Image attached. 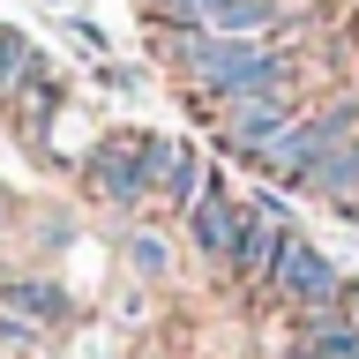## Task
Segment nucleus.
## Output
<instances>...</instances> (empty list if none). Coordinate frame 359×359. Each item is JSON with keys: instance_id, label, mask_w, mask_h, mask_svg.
<instances>
[{"instance_id": "6e6552de", "label": "nucleus", "mask_w": 359, "mask_h": 359, "mask_svg": "<svg viewBox=\"0 0 359 359\" xmlns=\"http://www.w3.org/2000/svg\"><path fill=\"white\" fill-rule=\"evenodd\" d=\"M142 180H150L157 202H172L180 217H187V202L202 195V150L187 135H150L142 128Z\"/></svg>"}, {"instance_id": "39448f33", "label": "nucleus", "mask_w": 359, "mask_h": 359, "mask_svg": "<svg viewBox=\"0 0 359 359\" xmlns=\"http://www.w3.org/2000/svg\"><path fill=\"white\" fill-rule=\"evenodd\" d=\"M269 292H277L285 307H330L337 292H344V277H337V262L292 224V240L277 247V262H269Z\"/></svg>"}, {"instance_id": "f8f14e48", "label": "nucleus", "mask_w": 359, "mask_h": 359, "mask_svg": "<svg viewBox=\"0 0 359 359\" xmlns=\"http://www.w3.org/2000/svg\"><path fill=\"white\" fill-rule=\"evenodd\" d=\"M38 53H30V38H22V30H8V22H0V105H8V97H15L22 83H30V75H38Z\"/></svg>"}, {"instance_id": "f257e3e1", "label": "nucleus", "mask_w": 359, "mask_h": 359, "mask_svg": "<svg viewBox=\"0 0 359 359\" xmlns=\"http://www.w3.org/2000/svg\"><path fill=\"white\" fill-rule=\"evenodd\" d=\"M165 60L195 83V97H202L210 112H217L224 97L277 90V83L299 75L292 53H285L277 38H217V30H172V22H165Z\"/></svg>"}, {"instance_id": "f3484780", "label": "nucleus", "mask_w": 359, "mask_h": 359, "mask_svg": "<svg viewBox=\"0 0 359 359\" xmlns=\"http://www.w3.org/2000/svg\"><path fill=\"white\" fill-rule=\"evenodd\" d=\"M337 217H352V224H359V202H337Z\"/></svg>"}, {"instance_id": "9d476101", "label": "nucleus", "mask_w": 359, "mask_h": 359, "mask_svg": "<svg viewBox=\"0 0 359 359\" xmlns=\"http://www.w3.org/2000/svg\"><path fill=\"white\" fill-rule=\"evenodd\" d=\"M285 359H359V322L344 307H307L299 314V330H292V344H285Z\"/></svg>"}, {"instance_id": "ddd939ff", "label": "nucleus", "mask_w": 359, "mask_h": 359, "mask_svg": "<svg viewBox=\"0 0 359 359\" xmlns=\"http://www.w3.org/2000/svg\"><path fill=\"white\" fill-rule=\"evenodd\" d=\"M0 299H8V307H22L30 322H60V285H38V277H8V285H0Z\"/></svg>"}, {"instance_id": "20e7f679", "label": "nucleus", "mask_w": 359, "mask_h": 359, "mask_svg": "<svg viewBox=\"0 0 359 359\" xmlns=\"http://www.w3.org/2000/svg\"><path fill=\"white\" fill-rule=\"evenodd\" d=\"M247 217H240V240H232V255H224V269L240 277V285H269V262H277V247L292 240V210L277 195H240Z\"/></svg>"}, {"instance_id": "4468645a", "label": "nucleus", "mask_w": 359, "mask_h": 359, "mask_svg": "<svg viewBox=\"0 0 359 359\" xmlns=\"http://www.w3.org/2000/svg\"><path fill=\"white\" fill-rule=\"evenodd\" d=\"M8 105H22V120H45V112L60 105V75H53V67H38V75H30V83L8 97Z\"/></svg>"}, {"instance_id": "dca6fc26", "label": "nucleus", "mask_w": 359, "mask_h": 359, "mask_svg": "<svg viewBox=\"0 0 359 359\" xmlns=\"http://www.w3.org/2000/svg\"><path fill=\"white\" fill-rule=\"evenodd\" d=\"M337 307H344V314L359 322V277H344V292H337Z\"/></svg>"}, {"instance_id": "0eeeda50", "label": "nucleus", "mask_w": 359, "mask_h": 359, "mask_svg": "<svg viewBox=\"0 0 359 359\" xmlns=\"http://www.w3.org/2000/svg\"><path fill=\"white\" fill-rule=\"evenodd\" d=\"M285 120H292V83L224 97V105H217V150H224V157H247V150H262Z\"/></svg>"}, {"instance_id": "f03ea898", "label": "nucleus", "mask_w": 359, "mask_h": 359, "mask_svg": "<svg viewBox=\"0 0 359 359\" xmlns=\"http://www.w3.org/2000/svg\"><path fill=\"white\" fill-rule=\"evenodd\" d=\"M352 135H359V97H337V105H322L314 120H285V128L269 135L262 150H247L240 165H255L269 187H299V180H307L337 142H352Z\"/></svg>"}, {"instance_id": "1a4fd4ad", "label": "nucleus", "mask_w": 359, "mask_h": 359, "mask_svg": "<svg viewBox=\"0 0 359 359\" xmlns=\"http://www.w3.org/2000/svg\"><path fill=\"white\" fill-rule=\"evenodd\" d=\"M240 217H247V202L232 195L217 172H202V195L187 202V247H195L202 262H224L232 240H240Z\"/></svg>"}, {"instance_id": "2eb2a0df", "label": "nucleus", "mask_w": 359, "mask_h": 359, "mask_svg": "<svg viewBox=\"0 0 359 359\" xmlns=\"http://www.w3.org/2000/svg\"><path fill=\"white\" fill-rule=\"evenodd\" d=\"M128 255H135V269H142V277H157V269H165V240H157V232H135Z\"/></svg>"}, {"instance_id": "7ed1b4c3", "label": "nucleus", "mask_w": 359, "mask_h": 359, "mask_svg": "<svg viewBox=\"0 0 359 359\" xmlns=\"http://www.w3.org/2000/svg\"><path fill=\"white\" fill-rule=\"evenodd\" d=\"M157 22L217 30V38H269L277 22H292V0H157Z\"/></svg>"}, {"instance_id": "9b49d317", "label": "nucleus", "mask_w": 359, "mask_h": 359, "mask_svg": "<svg viewBox=\"0 0 359 359\" xmlns=\"http://www.w3.org/2000/svg\"><path fill=\"white\" fill-rule=\"evenodd\" d=\"M299 195H322L330 210H337V202H359V135H352V142H337V150L299 180Z\"/></svg>"}, {"instance_id": "423d86ee", "label": "nucleus", "mask_w": 359, "mask_h": 359, "mask_svg": "<svg viewBox=\"0 0 359 359\" xmlns=\"http://www.w3.org/2000/svg\"><path fill=\"white\" fill-rule=\"evenodd\" d=\"M83 187H90L97 202H120V210H135V202L150 195V180H142V128L97 135L90 157H83Z\"/></svg>"}]
</instances>
